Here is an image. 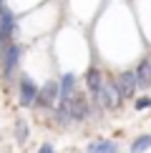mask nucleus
Segmentation results:
<instances>
[{"instance_id":"1","label":"nucleus","mask_w":151,"mask_h":153,"mask_svg":"<svg viewBox=\"0 0 151 153\" xmlns=\"http://www.w3.org/2000/svg\"><path fill=\"white\" fill-rule=\"evenodd\" d=\"M13 30H15V18L8 8H3L0 13V48H8L10 45V38H13Z\"/></svg>"},{"instance_id":"2","label":"nucleus","mask_w":151,"mask_h":153,"mask_svg":"<svg viewBox=\"0 0 151 153\" xmlns=\"http://www.w3.org/2000/svg\"><path fill=\"white\" fill-rule=\"evenodd\" d=\"M116 91H118V98H134V93H136V73H131V71H126V73H121L116 78Z\"/></svg>"},{"instance_id":"3","label":"nucleus","mask_w":151,"mask_h":153,"mask_svg":"<svg viewBox=\"0 0 151 153\" xmlns=\"http://www.w3.org/2000/svg\"><path fill=\"white\" fill-rule=\"evenodd\" d=\"M58 98H61L58 83H55V80H48L46 85L38 91V100H35V103L43 105V108H50V105H55V100H58Z\"/></svg>"},{"instance_id":"4","label":"nucleus","mask_w":151,"mask_h":153,"mask_svg":"<svg viewBox=\"0 0 151 153\" xmlns=\"http://www.w3.org/2000/svg\"><path fill=\"white\" fill-rule=\"evenodd\" d=\"M18 60H20V45L10 43V45L3 50V71H5V75H10L13 71H15Z\"/></svg>"},{"instance_id":"5","label":"nucleus","mask_w":151,"mask_h":153,"mask_svg":"<svg viewBox=\"0 0 151 153\" xmlns=\"http://www.w3.org/2000/svg\"><path fill=\"white\" fill-rule=\"evenodd\" d=\"M38 100V88H35V83L28 78V75H23V80H20V105H33Z\"/></svg>"},{"instance_id":"6","label":"nucleus","mask_w":151,"mask_h":153,"mask_svg":"<svg viewBox=\"0 0 151 153\" xmlns=\"http://www.w3.org/2000/svg\"><path fill=\"white\" fill-rule=\"evenodd\" d=\"M68 105H71L73 120H86V116H88V100H86V95H76L73 93V98L68 100Z\"/></svg>"},{"instance_id":"7","label":"nucleus","mask_w":151,"mask_h":153,"mask_svg":"<svg viewBox=\"0 0 151 153\" xmlns=\"http://www.w3.org/2000/svg\"><path fill=\"white\" fill-rule=\"evenodd\" d=\"M73 88H76V75H73V73L61 75V83H58V91H61V103H68V100L73 98Z\"/></svg>"},{"instance_id":"8","label":"nucleus","mask_w":151,"mask_h":153,"mask_svg":"<svg viewBox=\"0 0 151 153\" xmlns=\"http://www.w3.org/2000/svg\"><path fill=\"white\" fill-rule=\"evenodd\" d=\"M96 98H98V103L103 105V108H113V105L118 103V91H116V85H103V88L98 91Z\"/></svg>"},{"instance_id":"9","label":"nucleus","mask_w":151,"mask_h":153,"mask_svg":"<svg viewBox=\"0 0 151 153\" xmlns=\"http://www.w3.org/2000/svg\"><path fill=\"white\" fill-rule=\"evenodd\" d=\"M136 85L138 88H149L151 85V63L149 60H141L136 68Z\"/></svg>"},{"instance_id":"10","label":"nucleus","mask_w":151,"mask_h":153,"mask_svg":"<svg viewBox=\"0 0 151 153\" xmlns=\"http://www.w3.org/2000/svg\"><path fill=\"white\" fill-rule=\"evenodd\" d=\"M86 83H88V91H91L93 95H98V91L103 88V78H101L98 68H91V71L86 73Z\"/></svg>"},{"instance_id":"11","label":"nucleus","mask_w":151,"mask_h":153,"mask_svg":"<svg viewBox=\"0 0 151 153\" xmlns=\"http://www.w3.org/2000/svg\"><path fill=\"white\" fill-rule=\"evenodd\" d=\"M116 151H118V143L113 141H98L88 146V153H116Z\"/></svg>"},{"instance_id":"12","label":"nucleus","mask_w":151,"mask_h":153,"mask_svg":"<svg viewBox=\"0 0 151 153\" xmlns=\"http://www.w3.org/2000/svg\"><path fill=\"white\" fill-rule=\"evenodd\" d=\"M55 120H58V126H68V123L73 120L71 105H68V103H61V105H58V111H55Z\"/></svg>"},{"instance_id":"13","label":"nucleus","mask_w":151,"mask_h":153,"mask_svg":"<svg viewBox=\"0 0 151 153\" xmlns=\"http://www.w3.org/2000/svg\"><path fill=\"white\" fill-rule=\"evenodd\" d=\"M146 148H151V136H138L131 143V153H144Z\"/></svg>"},{"instance_id":"14","label":"nucleus","mask_w":151,"mask_h":153,"mask_svg":"<svg viewBox=\"0 0 151 153\" xmlns=\"http://www.w3.org/2000/svg\"><path fill=\"white\" fill-rule=\"evenodd\" d=\"M15 141L18 143L28 141V126H25V120H15Z\"/></svg>"},{"instance_id":"15","label":"nucleus","mask_w":151,"mask_h":153,"mask_svg":"<svg viewBox=\"0 0 151 153\" xmlns=\"http://www.w3.org/2000/svg\"><path fill=\"white\" fill-rule=\"evenodd\" d=\"M149 105H151V98H149V95H144V98L136 100V111H144V108H149Z\"/></svg>"},{"instance_id":"16","label":"nucleus","mask_w":151,"mask_h":153,"mask_svg":"<svg viewBox=\"0 0 151 153\" xmlns=\"http://www.w3.org/2000/svg\"><path fill=\"white\" fill-rule=\"evenodd\" d=\"M38 153H55V151H53V146H50V143H43L40 148H38Z\"/></svg>"}]
</instances>
